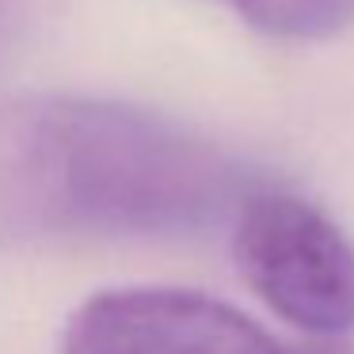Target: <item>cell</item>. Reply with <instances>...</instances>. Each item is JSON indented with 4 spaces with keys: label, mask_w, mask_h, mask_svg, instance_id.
<instances>
[{
    "label": "cell",
    "mask_w": 354,
    "mask_h": 354,
    "mask_svg": "<svg viewBox=\"0 0 354 354\" xmlns=\"http://www.w3.org/2000/svg\"><path fill=\"white\" fill-rule=\"evenodd\" d=\"M252 179L214 141L88 95L0 100V244L183 236L236 217Z\"/></svg>",
    "instance_id": "1"
},
{
    "label": "cell",
    "mask_w": 354,
    "mask_h": 354,
    "mask_svg": "<svg viewBox=\"0 0 354 354\" xmlns=\"http://www.w3.org/2000/svg\"><path fill=\"white\" fill-rule=\"evenodd\" d=\"M232 225L248 286L282 320L313 335L354 328V244L320 206L255 187Z\"/></svg>",
    "instance_id": "2"
},
{
    "label": "cell",
    "mask_w": 354,
    "mask_h": 354,
    "mask_svg": "<svg viewBox=\"0 0 354 354\" xmlns=\"http://www.w3.org/2000/svg\"><path fill=\"white\" fill-rule=\"evenodd\" d=\"M240 308L194 290L126 286L88 297L69 316L62 354H278Z\"/></svg>",
    "instance_id": "3"
},
{
    "label": "cell",
    "mask_w": 354,
    "mask_h": 354,
    "mask_svg": "<svg viewBox=\"0 0 354 354\" xmlns=\"http://www.w3.org/2000/svg\"><path fill=\"white\" fill-rule=\"evenodd\" d=\"M270 39L324 42L354 27V0H217Z\"/></svg>",
    "instance_id": "4"
},
{
    "label": "cell",
    "mask_w": 354,
    "mask_h": 354,
    "mask_svg": "<svg viewBox=\"0 0 354 354\" xmlns=\"http://www.w3.org/2000/svg\"><path fill=\"white\" fill-rule=\"evenodd\" d=\"M278 354H351L339 343H316V346H297V351H278Z\"/></svg>",
    "instance_id": "5"
},
{
    "label": "cell",
    "mask_w": 354,
    "mask_h": 354,
    "mask_svg": "<svg viewBox=\"0 0 354 354\" xmlns=\"http://www.w3.org/2000/svg\"><path fill=\"white\" fill-rule=\"evenodd\" d=\"M12 16H16V0H0V42L12 31Z\"/></svg>",
    "instance_id": "6"
}]
</instances>
